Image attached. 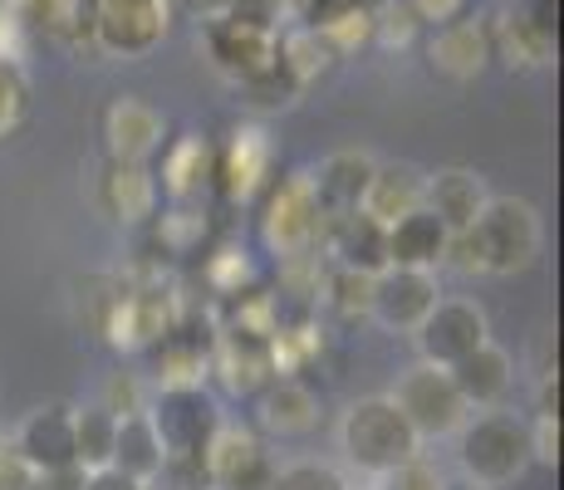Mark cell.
Masks as SVG:
<instances>
[{
  "label": "cell",
  "instance_id": "obj_28",
  "mask_svg": "<svg viewBox=\"0 0 564 490\" xmlns=\"http://www.w3.org/2000/svg\"><path fill=\"white\" fill-rule=\"evenodd\" d=\"M275 64L300 84V89H310V84H319L324 74L339 64V54L324 45V35L314 25H290L275 35Z\"/></svg>",
  "mask_w": 564,
  "mask_h": 490
},
{
  "label": "cell",
  "instance_id": "obj_46",
  "mask_svg": "<svg viewBox=\"0 0 564 490\" xmlns=\"http://www.w3.org/2000/svg\"><path fill=\"white\" fill-rule=\"evenodd\" d=\"M177 10H187V15H197L206 25V20H221L231 10H241V0H177Z\"/></svg>",
  "mask_w": 564,
  "mask_h": 490
},
{
  "label": "cell",
  "instance_id": "obj_31",
  "mask_svg": "<svg viewBox=\"0 0 564 490\" xmlns=\"http://www.w3.org/2000/svg\"><path fill=\"white\" fill-rule=\"evenodd\" d=\"M113 442H118V417L94 407H74V466L84 471H104L113 466Z\"/></svg>",
  "mask_w": 564,
  "mask_h": 490
},
{
  "label": "cell",
  "instance_id": "obj_13",
  "mask_svg": "<svg viewBox=\"0 0 564 490\" xmlns=\"http://www.w3.org/2000/svg\"><path fill=\"white\" fill-rule=\"evenodd\" d=\"M442 300L437 290V275L427 270H378L373 275V300H368V319H378L383 329L393 334H412L422 319L432 314V304Z\"/></svg>",
  "mask_w": 564,
  "mask_h": 490
},
{
  "label": "cell",
  "instance_id": "obj_48",
  "mask_svg": "<svg viewBox=\"0 0 564 490\" xmlns=\"http://www.w3.org/2000/svg\"><path fill=\"white\" fill-rule=\"evenodd\" d=\"M516 6H535V0H516Z\"/></svg>",
  "mask_w": 564,
  "mask_h": 490
},
{
  "label": "cell",
  "instance_id": "obj_25",
  "mask_svg": "<svg viewBox=\"0 0 564 490\" xmlns=\"http://www.w3.org/2000/svg\"><path fill=\"white\" fill-rule=\"evenodd\" d=\"M486 202H491V192H486V182L476 177L471 167H442L427 177V202L422 206L457 236L466 226H476V216L486 211Z\"/></svg>",
  "mask_w": 564,
  "mask_h": 490
},
{
  "label": "cell",
  "instance_id": "obj_9",
  "mask_svg": "<svg viewBox=\"0 0 564 490\" xmlns=\"http://www.w3.org/2000/svg\"><path fill=\"white\" fill-rule=\"evenodd\" d=\"M202 471H206V486L212 490H270L275 456H270V446L260 442L251 427L221 422L202 456Z\"/></svg>",
  "mask_w": 564,
  "mask_h": 490
},
{
  "label": "cell",
  "instance_id": "obj_42",
  "mask_svg": "<svg viewBox=\"0 0 564 490\" xmlns=\"http://www.w3.org/2000/svg\"><path fill=\"white\" fill-rule=\"evenodd\" d=\"M530 456L535 461H560V417H550V412H535V422H530Z\"/></svg>",
  "mask_w": 564,
  "mask_h": 490
},
{
  "label": "cell",
  "instance_id": "obj_22",
  "mask_svg": "<svg viewBox=\"0 0 564 490\" xmlns=\"http://www.w3.org/2000/svg\"><path fill=\"white\" fill-rule=\"evenodd\" d=\"M422 202H427V172L412 167V162H378L359 211H368L378 226H393L417 211Z\"/></svg>",
  "mask_w": 564,
  "mask_h": 490
},
{
  "label": "cell",
  "instance_id": "obj_41",
  "mask_svg": "<svg viewBox=\"0 0 564 490\" xmlns=\"http://www.w3.org/2000/svg\"><path fill=\"white\" fill-rule=\"evenodd\" d=\"M25 54H30V20L6 0V6H0V59L25 64Z\"/></svg>",
  "mask_w": 564,
  "mask_h": 490
},
{
  "label": "cell",
  "instance_id": "obj_18",
  "mask_svg": "<svg viewBox=\"0 0 564 490\" xmlns=\"http://www.w3.org/2000/svg\"><path fill=\"white\" fill-rule=\"evenodd\" d=\"M212 373L221 378V388L231 392V398H256V392L275 378L270 344L251 339V334H236V329H216V339H212Z\"/></svg>",
  "mask_w": 564,
  "mask_h": 490
},
{
  "label": "cell",
  "instance_id": "obj_49",
  "mask_svg": "<svg viewBox=\"0 0 564 490\" xmlns=\"http://www.w3.org/2000/svg\"><path fill=\"white\" fill-rule=\"evenodd\" d=\"M466 490H486V486H466Z\"/></svg>",
  "mask_w": 564,
  "mask_h": 490
},
{
  "label": "cell",
  "instance_id": "obj_39",
  "mask_svg": "<svg viewBox=\"0 0 564 490\" xmlns=\"http://www.w3.org/2000/svg\"><path fill=\"white\" fill-rule=\"evenodd\" d=\"M417 15L408 10V0H383V6H373V45L383 50H408L412 40H417Z\"/></svg>",
  "mask_w": 564,
  "mask_h": 490
},
{
  "label": "cell",
  "instance_id": "obj_17",
  "mask_svg": "<svg viewBox=\"0 0 564 490\" xmlns=\"http://www.w3.org/2000/svg\"><path fill=\"white\" fill-rule=\"evenodd\" d=\"M10 451L30 461L40 476L74 466V407L69 402H45L35 407L15 432H10Z\"/></svg>",
  "mask_w": 564,
  "mask_h": 490
},
{
  "label": "cell",
  "instance_id": "obj_23",
  "mask_svg": "<svg viewBox=\"0 0 564 490\" xmlns=\"http://www.w3.org/2000/svg\"><path fill=\"white\" fill-rule=\"evenodd\" d=\"M452 383H457L462 402L476 412H496L506 402V392H511L516 383V368H511V353L506 348H496L491 339H486L476 353H466L457 368H447Z\"/></svg>",
  "mask_w": 564,
  "mask_h": 490
},
{
  "label": "cell",
  "instance_id": "obj_10",
  "mask_svg": "<svg viewBox=\"0 0 564 490\" xmlns=\"http://www.w3.org/2000/svg\"><path fill=\"white\" fill-rule=\"evenodd\" d=\"M270 182H275V143H270V133L260 123H241L231 133V143L216 152L212 187L231 206H246V202H256Z\"/></svg>",
  "mask_w": 564,
  "mask_h": 490
},
{
  "label": "cell",
  "instance_id": "obj_36",
  "mask_svg": "<svg viewBox=\"0 0 564 490\" xmlns=\"http://www.w3.org/2000/svg\"><path fill=\"white\" fill-rule=\"evenodd\" d=\"M270 490H349L339 466L329 461H285L275 466V476H270Z\"/></svg>",
  "mask_w": 564,
  "mask_h": 490
},
{
  "label": "cell",
  "instance_id": "obj_5",
  "mask_svg": "<svg viewBox=\"0 0 564 490\" xmlns=\"http://www.w3.org/2000/svg\"><path fill=\"white\" fill-rule=\"evenodd\" d=\"M148 422H153L167 461H202L226 417L206 388H153Z\"/></svg>",
  "mask_w": 564,
  "mask_h": 490
},
{
  "label": "cell",
  "instance_id": "obj_32",
  "mask_svg": "<svg viewBox=\"0 0 564 490\" xmlns=\"http://www.w3.org/2000/svg\"><path fill=\"white\" fill-rule=\"evenodd\" d=\"M212 236V221H206L202 202H172L167 211L158 216V231H153V246L162 255H197Z\"/></svg>",
  "mask_w": 564,
  "mask_h": 490
},
{
  "label": "cell",
  "instance_id": "obj_43",
  "mask_svg": "<svg viewBox=\"0 0 564 490\" xmlns=\"http://www.w3.org/2000/svg\"><path fill=\"white\" fill-rule=\"evenodd\" d=\"M0 490H45V481H40V471L30 461H20L15 451L0 456Z\"/></svg>",
  "mask_w": 564,
  "mask_h": 490
},
{
  "label": "cell",
  "instance_id": "obj_6",
  "mask_svg": "<svg viewBox=\"0 0 564 490\" xmlns=\"http://www.w3.org/2000/svg\"><path fill=\"white\" fill-rule=\"evenodd\" d=\"M172 20L177 0H94V50L108 59H148Z\"/></svg>",
  "mask_w": 564,
  "mask_h": 490
},
{
  "label": "cell",
  "instance_id": "obj_33",
  "mask_svg": "<svg viewBox=\"0 0 564 490\" xmlns=\"http://www.w3.org/2000/svg\"><path fill=\"white\" fill-rule=\"evenodd\" d=\"M236 89H241V104L251 108V113H285V108H295L300 94H305L285 69H280V64H270V69L241 79Z\"/></svg>",
  "mask_w": 564,
  "mask_h": 490
},
{
  "label": "cell",
  "instance_id": "obj_35",
  "mask_svg": "<svg viewBox=\"0 0 564 490\" xmlns=\"http://www.w3.org/2000/svg\"><path fill=\"white\" fill-rule=\"evenodd\" d=\"M324 304H329L339 319H364L368 300H373V275H359V270L329 265V280H324Z\"/></svg>",
  "mask_w": 564,
  "mask_h": 490
},
{
  "label": "cell",
  "instance_id": "obj_3",
  "mask_svg": "<svg viewBox=\"0 0 564 490\" xmlns=\"http://www.w3.org/2000/svg\"><path fill=\"white\" fill-rule=\"evenodd\" d=\"M324 206L314 196L310 172H290L275 177L260 192V241L275 260L300 255V250H319V231H324Z\"/></svg>",
  "mask_w": 564,
  "mask_h": 490
},
{
  "label": "cell",
  "instance_id": "obj_34",
  "mask_svg": "<svg viewBox=\"0 0 564 490\" xmlns=\"http://www.w3.org/2000/svg\"><path fill=\"white\" fill-rule=\"evenodd\" d=\"M202 280H206V290H212L216 300H231V294L256 285V265H251V255H246L241 246H221V250L206 255Z\"/></svg>",
  "mask_w": 564,
  "mask_h": 490
},
{
  "label": "cell",
  "instance_id": "obj_47",
  "mask_svg": "<svg viewBox=\"0 0 564 490\" xmlns=\"http://www.w3.org/2000/svg\"><path fill=\"white\" fill-rule=\"evenodd\" d=\"M84 466H59V471H45L40 481H45V490H84Z\"/></svg>",
  "mask_w": 564,
  "mask_h": 490
},
{
  "label": "cell",
  "instance_id": "obj_29",
  "mask_svg": "<svg viewBox=\"0 0 564 490\" xmlns=\"http://www.w3.org/2000/svg\"><path fill=\"white\" fill-rule=\"evenodd\" d=\"M310 25L319 30L334 54H354L373 45V0H324Z\"/></svg>",
  "mask_w": 564,
  "mask_h": 490
},
{
  "label": "cell",
  "instance_id": "obj_38",
  "mask_svg": "<svg viewBox=\"0 0 564 490\" xmlns=\"http://www.w3.org/2000/svg\"><path fill=\"white\" fill-rule=\"evenodd\" d=\"M148 402H153V388L143 383V373H128V368L108 373L104 398H99V407H104V412H113V417H143Z\"/></svg>",
  "mask_w": 564,
  "mask_h": 490
},
{
  "label": "cell",
  "instance_id": "obj_24",
  "mask_svg": "<svg viewBox=\"0 0 564 490\" xmlns=\"http://www.w3.org/2000/svg\"><path fill=\"white\" fill-rule=\"evenodd\" d=\"M212 177H216V148L202 133L172 138L167 152H162V177H158L167 202H202L212 192Z\"/></svg>",
  "mask_w": 564,
  "mask_h": 490
},
{
  "label": "cell",
  "instance_id": "obj_26",
  "mask_svg": "<svg viewBox=\"0 0 564 490\" xmlns=\"http://www.w3.org/2000/svg\"><path fill=\"white\" fill-rule=\"evenodd\" d=\"M256 412L260 427L275 432V437H310L319 427V398L300 378H270L256 392Z\"/></svg>",
  "mask_w": 564,
  "mask_h": 490
},
{
  "label": "cell",
  "instance_id": "obj_20",
  "mask_svg": "<svg viewBox=\"0 0 564 490\" xmlns=\"http://www.w3.org/2000/svg\"><path fill=\"white\" fill-rule=\"evenodd\" d=\"M99 206L118 226H143L158 216V177L148 162H118L108 157L99 172Z\"/></svg>",
  "mask_w": 564,
  "mask_h": 490
},
{
  "label": "cell",
  "instance_id": "obj_30",
  "mask_svg": "<svg viewBox=\"0 0 564 490\" xmlns=\"http://www.w3.org/2000/svg\"><path fill=\"white\" fill-rule=\"evenodd\" d=\"M162 442H158V432H153V422H148V412L143 417H118V442H113V466L123 476H133V481H143V486H153V476L162 471Z\"/></svg>",
  "mask_w": 564,
  "mask_h": 490
},
{
  "label": "cell",
  "instance_id": "obj_44",
  "mask_svg": "<svg viewBox=\"0 0 564 490\" xmlns=\"http://www.w3.org/2000/svg\"><path fill=\"white\" fill-rule=\"evenodd\" d=\"M408 10L417 15V25H447V20L466 15V0H408Z\"/></svg>",
  "mask_w": 564,
  "mask_h": 490
},
{
  "label": "cell",
  "instance_id": "obj_15",
  "mask_svg": "<svg viewBox=\"0 0 564 490\" xmlns=\"http://www.w3.org/2000/svg\"><path fill=\"white\" fill-rule=\"evenodd\" d=\"M319 255L329 265L378 275L388 270V226H378L368 211H329L319 231Z\"/></svg>",
  "mask_w": 564,
  "mask_h": 490
},
{
  "label": "cell",
  "instance_id": "obj_16",
  "mask_svg": "<svg viewBox=\"0 0 564 490\" xmlns=\"http://www.w3.org/2000/svg\"><path fill=\"white\" fill-rule=\"evenodd\" d=\"M167 138V118L158 113L148 98L138 94H118L104 108V148L118 162H153Z\"/></svg>",
  "mask_w": 564,
  "mask_h": 490
},
{
  "label": "cell",
  "instance_id": "obj_2",
  "mask_svg": "<svg viewBox=\"0 0 564 490\" xmlns=\"http://www.w3.org/2000/svg\"><path fill=\"white\" fill-rule=\"evenodd\" d=\"M457 461L471 486H511L535 456H530V422L516 412H476L457 432Z\"/></svg>",
  "mask_w": 564,
  "mask_h": 490
},
{
  "label": "cell",
  "instance_id": "obj_19",
  "mask_svg": "<svg viewBox=\"0 0 564 490\" xmlns=\"http://www.w3.org/2000/svg\"><path fill=\"white\" fill-rule=\"evenodd\" d=\"M427 59L437 74H447V79H476V74L491 64V35H486V20L481 15H457L447 20V25L432 30L427 40Z\"/></svg>",
  "mask_w": 564,
  "mask_h": 490
},
{
  "label": "cell",
  "instance_id": "obj_45",
  "mask_svg": "<svg viewBox=\"0 0 564 490\" xmlns=\"http://www.w3.org/2000/svg\"><path fill=\"white\" fill-rule=\"evenodd\" d=\"M84 490H148V486L133 481V476H123L118 466H104V471H89V476H84Z\"/></svg>",
  "mask_w": 564,
  "mask_h": 490
},
{
  "label": "cell",
  "instance_id": "obj_21",
  "mask_svg": "<svg viewBox=\"0 0 564 490\" xmlns=\"http://www.w3.org/2000/svg\"><path fill=\"white\" fill-rule=\"evenodd\" d=\"M447 246H452V231L427 206H417L412 216L388 226V265H398V270H427V275H437V265H447Z\"/></svg>",
  "mask_w": 564,
  "mask_h": 490
},
{
  "label": "cell",
  "instance_id": "obj_27",
  "mask_svg": "<svg viewBox=\"0 0 564 490\" xmlns=\"http://www.w3.org/2000/svg\"><path fill=\"white\" fill-rule=\"evenodd\" d=\"M373 167H378V162L368 157V152H359V148L329 152V157L310 172L319 206H324V211H359L368 182H373Z\"/></svg>",
  "mask_w": 564,
  "mask_h": 490
},
{
  "label": "cell",
  "instance_id": "obj_11",
  "mask_svg": "<svg viewBox=\"0 0 564 490\" xmlns=\"http://www.w3.org/2000/svg\"><path fill=\"white\" fill-rule=\"evenodd\" d=\"M412 339H417L422 363L457 368L466 353H476L486 344V314L471 300H437L427 319L412 329Z\"/></svg>",
  "mask_w": 564,
  "mask_h": 490
},
{
  "label": "cell",
  "instance_id": "obj_37",
  "mask_svg": "<svg viewBox=\"0 0 564 490\" xmlns=\"http://www.w3.org/2000/svg\"><path fill=\"white\" fill-rule=\"evenodd\" d=\"M30 118V79L25 64H6L0 59V138L20 133Z\"/></svg>",
  "mask_w": 564,
  "mask_h": 490
},
{
  "label": "cell",
  "instance_id": "obj_1",
  "mask_svg": "<svg viewBox=\"0 0 564 490\" xmlns=\"http://www.w3.org/2000/svg\"><path fill=\"white\" fill-rule=\"evenodd\" d=\"M339 446H344V461L364 476H388L398 471L403 461L422 451L417 432L408 427V417L398 412V402L388 392L378 398H359L339 422Z\"/></svg>",
  "mask_w": 564,
  "mask_h": 490
},
{
  "label": "cell",
  "instance_id": "obj_12",
  "mask_svg": "<svg viewBox=\"0 0 564 490\" xmlns=\"http://www.w3.org/2000/svg\"><path fill=\"white\" fill-rule=\"evenodd\" d=\"M212 339L216 334H206V324L197 314H182L153 348H143L148 368H153V383L158 388H202L206 373H212Z\"/></svg>",
  "mask_w": 564,
  "mask_h": 490
},
{
  "label": "cell",
  "instance_id": "obj_14",
  "mask_svg": "<svg viewBox=\"0 0 564 490\" xmlns=\"http://www.w3.org/2000/svg\"><path fill=\"white\" fill-rule=\"evenodd\" d=\"M486 35H491V59H501L506 69L530 74L555 64V30L535 6H511L501 15H491Z\"/></svg>",
  "mask_w": 564,
  "mask_h": 490
},
{
  "label": "cell",
  "instance_id": "obj_4",
  "mask_svg": "<svg viewBox=\"0 0 564 490\" xmlns=\"http://www.w3.org/2000/svg\"><path fill=\"white\" fill-rule=\"evenodd\" d=\"M481 275H516L540 255V216L520 196H491L476 226H466Z\"/></svg>",
  "mask_w": 564,
  "mask_h": 490
},
{
  "label": "cell",
  "instance_id": "obj_7",
  "mask_svg": "<svg viewBox=\"0 0 564 490\" xmlns=\"http://www.w3.org/2000/svg\"><path fill=\"white\" fill-rule=\"evenodd\" d=\"M388 398L398 402V412H403L408 427L417 432V442L457 437L462 422L471 417V407L462 402V392H457V383H452V373H447V368H432V363L408 368Z\"/></svg>",
  "mask_w": 564,
  "mask_h": 490
},
{
  "label": "cell",
  "instance_id": "obj_8",
  "mask_svg": "<svg viewBox=\"0 0 564 490\" xmlns=\"http://www.w3.org/2000/svg\"><path fill=\"white\" fill-rule=\"evenodd\" d=\"M275 35H280V30L270 25L260 10H246V6L202 25L206 54H212V69L221 74V79H231V84L251 79V74H260V69H270V64H275Z\"/></svg>",
  "mask_w": 564,
  "mask_h": 490
},
{
  "label": "cell",
  "instance_id": "obj_40",
  "mask_svg": "<svg viewBox=\"0 0 564 490\" xmlns=\"http://www.w3.org/2000/svg\"><path fill=\"white\" fill-rule=\"evenodd\" d=\"M378 490H447V481H442V471L427 461V456H412V461H403L398 471L378 476Z\"/></svg>",
  "mask_w": 564,
  "mask_h": 490
}]
</instances>
